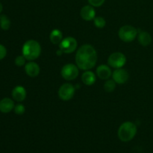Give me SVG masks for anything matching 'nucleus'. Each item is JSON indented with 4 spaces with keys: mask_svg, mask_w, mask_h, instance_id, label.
I'll list each match as a JSON object with an SVG mask.
<instances>
[{
    "mask_svg": "<svg viewBox=\"0 0 153 153\" xmlns=\"http://www.w3.org/2000/svg\"><path fill=\"white\" fill-rule=\"evenodd\" d=\"M137 134V126L131 122H125L122 123L118 129L117 135L123 142H128L132 140Z\"/></svg>",
    "mask_w": 153,
    "mask_h": 153,
    "instance_id": "obj_3",
    "label": "nucleus"
},
{
    "mask_svg": "<svg viewBox=\"0 0 153 153\" xmlns=\"http://www.w3.org/2000/svg\"><path fill=\"white\" fill-rule=\"evenodd\" d=\"M63 79L67 81L76 79L79 76V67L73 64H67L62 67L61 71Z\"/></svg>",
    "mask_w": 153,
    "mask_h": 153,
    "instance_id": "obj_5",
    "label": "nucleus"
},
{
    "mask_svg": "<svg viewBox=\"0 0 153 153\" xmlns=\"http://www.w3.org/2000/svg\"><path fill=\"white\" fill-rule=\"evenodd\" d=\"M25 58L23 55H19L15 58V64L18 67H22V66L25 65Z\"/></svg>",
    "mask_w": 153,
    "mask_h": 153,
    "instance_id": "obj_21",
    "label": "nucleus"
},
{
    "mask_svg": "<svg viewBox=\"0 0 153 153\" xmlns=\"http://www.w3.org/2000/svg\"><path fill=\"white\" fill-rule=\"evenodd\" d=\"M80 15L82 19L85 20L91 21L95 18L96 11L92 5H86L82 8Z\"/></svg>",
    "mask_w": 153,
    "mask_h": 153,
    "instance_id": "obj_11",
    "label": "nucleus"
},
{
    "mask_svg": "<svg viewBox=\"0 0 153 153\" xmlns=\"http://www.w3.org/2000/svg\"><path fill=\"white\" fill-rule=\"evenodd\" d=\"M78 43L77 40L73 37H67L64 38L62 41L60 43L59 48L63 53L70 54L75 52L77 49Z\"/></svg>",
    "mask_w": 153,
    "mask_h": 153,
    "instance_id": "obj_6",
    "label": "nucleus"
},
{
    "mask_svg": "<svg viewBox=\"0 0 153 153\" xmlns=\"http://www.w3.org/2000/svg\"><path fill=\"white\" fill-rule=\"evenodd\" d=\"M14 102L10 98H4L0 100V111L3 114H7L14 108Z\"/></svg>",
    "mask_w": 153,
    "mask_h": 153,
    "instance_id": "obj_13",
    "label": "nucleus"
},
{
    "mask_svg": "<svg viewBox=\"0 0 153 153\" xmlns=\"http://www.w3.org/2000/svg\"><path fill=\"white\" fill-rule=\"evenodd\" d=\"M75 87L70 83H66L61 85L58 90V97L63 101H69L75 94Z\"/></svg>",
    "mask_w": 153,
    "mask_h": 153,
    "instance_id": "obj_8",
    "label": "nucleus"
},
{
    "mask_svg": "<svg viewBox=\"0 0 153 153\" xmlns=\"http://www.w3.org/2000/svg\"><path fill=\"white\" fill-rule=\"evenodd\" d=\"M97 61V53L91 45L85 44L79 48L76 55V63L79 69L89 70L94 68Z\"/></svg>",
    "mask_w": 153,
    "mask_h": 153,
    "instance_id": "obj_1",
    "label": "nucleus"
},
{
    "mask_svg": "<svg viewBox=\"0 0 153 153\" xmlns=\"http://www.w3.org/2000/svg\"><path fill=\"white\" fill-rule=\"evenodd\" d=\"M116 82L113 80V79H110L108 80L104 84V89L106 92L111 93L112 91H114L115 88H116Z\"/></svg>",
    "mask_w": 153,
    "mask_h": 153,
    "instance_id": "obj_19",
    "label": "nucleus"
},
{
    "mask_svg": "<svg viewBox=\"0 0 153 153\" xmlns=\"http://www.w3.org/2000/svg\"><path fill=\"white\" fill-rule=\"evenodd\" d=\"M97 74L100 79L106 80L112 76V72L110 67L105 64H102L97 68Z\"/></svg>",
    "mask_w": 153,
    "mask_h": 153,
    "instance_id": "obj_14",
    "label": "nucleus"
},
{
    "mask_svg": "<svg viewBox=\"0 0 153 153\" xmlns=\"http://www.w3.org/2000/svg\"><path fill=\"white\" fill-rule=\"evenodd\" d=\"M25 71L30 77H37L40 73V67L37 63L30 61L25 65Z\"/></svg>",
    "mask_w": 153,
    "mask_h": 153,
    "instance_id": "obj_10",
    "label": "nucleus"
},
{
    "mask_svg": "<svg viewBox=\"0 0 153 153\" xmlns=\"http://www.w3.org/2000/svg\"><path fill=\"white\" fill-rule=\"evenodd\" d=\"M82 81L85 85H92L96 82L95 74L92 71L90 70H85L82 76Z\"/></svg>",
    "mask_w": 153,
    "mask_h": 153,
    "instance_id": "obj_15",
    "label": "nucleus"
},
{
    "mask_svg": "<svg viewBox=\"0 0 153 153\" xmlns=\"http://www.w3.org/2000/svg\"><path fill=\"white\" fill-rule=\"evenodd\" d=\"M94 25H96V27L99 28H102L105 26L106 25V21L102 16H97L94 19Z\"/></svg>",
    "mask_w": 153,
    "mask_h": 153,
    "instance_id": "obj_20",
    "label": "nucleus"
},
{
    "mask_svg": "<svg viewBox=\"0 0 153 153\" xmlns=\"http://www.w3.org/2000/svg\"><path fill=\"white\" fill-rule=\"evenodd\" d=\"M12 97L16 102H22L26 97V91L22 86H16L12 91Z\"/></svg>",
    "mask_w": 153,
    "mask_h": 153,
    "instance_id": "obj_12",
    "label": "nucleus"
},
{
    "mask_svg": "<svg viewBox=\"0 0 153 153\" xmlns=\"http://www.w3.org/2000/svg\"><path fill=\"white\" fill-rule=\"evenodd\" d=\"M138 41L142 46H147L152 43V37L147 31H140L137 36Z\"/></svg>",
    "mask_w": 153,
    "mask_h": 153,
    "instance_id": "obj_16",
    "label": "nucleus"
},
{
    "mask_svg": "<svg viewBox=\"0 0 153 153\" xmlns=\"http://www.w3.org/2000/svg\"><path fill=\"white\" fill-rule=\"evenodd\" d=\"M112 78L113 80L116 82L117 84L122 85V84L126 83L128 80L129 78V74L126 70L122 68L116 69L112 73Z\"/></svg>",
    "mask_w": 153,
    "mask_h": 153,
    "instance_id": "obj_9",
    "label": "nucleus"
},
{
    "mask_svg": "<svg viewBox=\"0 0 153 153\" xmlns=\"http://www.w3.org/2000/svg\"><path fill=\"white\" fill-rule=\"evenodd\" d=\"M0 27L4 31H7L10 27V21L6 15L0 16Z\"/></svg>",
    "mask_w": 153,
    "mask_h": 153,
    "instance_id": "obj_18",
    "label": "nucleus"
},
{
    "mask_svg": "<svg viewBox=\"0 0 153 153\" xmlns=\"http://www.w3.org/2000/svg\"><path fill=\"white\" fill-rule=\"evenodd\" d=\"M118 35L121 40L126 43L133 41L137 37V30L131 25H124L120 28Z\"/></svg>",
    "mask_w": 153,
    "mask_h": 153,
    "instance_id": "obj_4",
    "label": "nucleus"
},
{
    "mask_svg": "<svg viewBox=\"0 0 153 153\" xmlns=\"http://www.w3.org/2000/svg\"><path fill=\"white\" fill-rule=\"evenodd\" d=\"M50 41L53 44H60L63 40V34L60 30L54 29L51 31L50 35H49Z\"/></svg>",
    "mask_w": 153,
    "mask_h": 153,
    "instance_id": "obj_17",
    "label": "nucleus"
},
{
    "mask_svg": "<svg viewBox=\"0 0 153 153\" xmlns=\"http://www.w3.org/2000/svg\"><path fill=\"white\" fill-rule=\"evenodd\" d=\"M3 10V6H2V4H1V2H0V13H1V11H2Z\"/></svg>",
    "mask_w": 153,
    "mask_h": 153,
    "instance_id": "obj_25",
    "label": "nucleus"
},
{
    "mask_svg": "<svg viewBox=\"0 0 153 153\" xmlns=\"http://www.w3.org/2000/svg\"><path fill=\"white\" fill-rule=\"evenodd\" d=\"M105 0H88V2L93 7H100L104 4Z\"/></svg>",
    "mask_w": 153,
    "mask_h": 153,
    "instance_id": "obj_23",
    "label": "nucleus"
},
{
    "mask_svg": "<svg viewBox=\"0 0 153 153\" xmlns=\"http://www.w3.org/2000/svg\"><path fill=\"white\" fill-rule=\"evenodd\" d=\"M126 62V58L122 52H114L108 59L109 66L115 69L123 67L125 65Z\"/></svg>",
    "mask_w": 153,
    "mask_h": 153,
    "instance_id": "obj_7",
    "label": "nucleus"
},
{
    "mask_svg": "<svg viewBox=\"0 0 153 153\" xmlns=\"http://www.w3.org/2000/svg\"><path fill=\"white\" fill-rule=\"evenodd\" d=\"M13 109H14L15 114H16L18 115L23 114L25 113V107H24L23 105L22 104H18L16 105H15L14 108Z\"/></svg>",
    "mask_w": 153,
    "mask_h": 153,
    "instance_id": "obj_22",
    "label": "nucleus"
},
{
    "mask_svg": "<svg viewBox=\"0 0 153 153\" xmlns=\"http://www.w3.org/2000/svg\"><path fill=\"white\" fill-rule=\"evenodd\" d=\"M22 55L28 61H34L37 59L41 52L40 43L34 40H28L22 46Z\"/></svg>",
    "mask_w": 153,
    "mask_h": 153,
    "instance_id": "obj_2",
    "label": "nucleus"
},
{
    "mask_svg": "<svg viewBox=\"0 0 153 153\" xmlns=\"http://www.w3.org/2000/svg\"><path fill=\"white\" fill-rule=\"evenodd\" d=\"M7 55V49L3 45L0 44V61L4 58Z\"/></svg>",
    "mask_w": 153,
    "mask_h": 153,
    "instance_id": "obj_24",
    "label": "nucleus"
}]
</instances>
